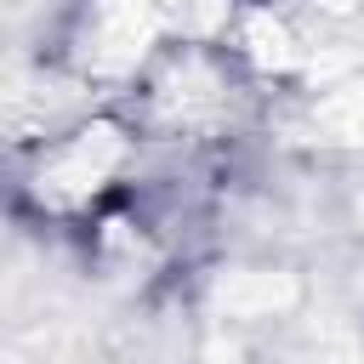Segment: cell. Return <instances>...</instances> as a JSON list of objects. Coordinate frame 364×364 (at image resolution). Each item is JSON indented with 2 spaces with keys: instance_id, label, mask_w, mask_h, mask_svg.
Returning <instances> with one entry per match:
<instances>
[{
  "instance_id": "cell-1",
  "label": "cell",
  "mask_w": 364,
  "mask_h": 364,
  "mask_svg": "<svg viewBox=\"0 0 364 364\" xmlns=\"http://www.w3.org/2000/svg\"><path fill=\"white\" fill-rule=\"evenodd\" d=\"M119 165H125V136L114 125H85V131H68L63 142H51L40 154V165H34L28 182H34V193L46 205L74 210V205L97 199L114 182Z\"/></svg>"
}]
</instances>
